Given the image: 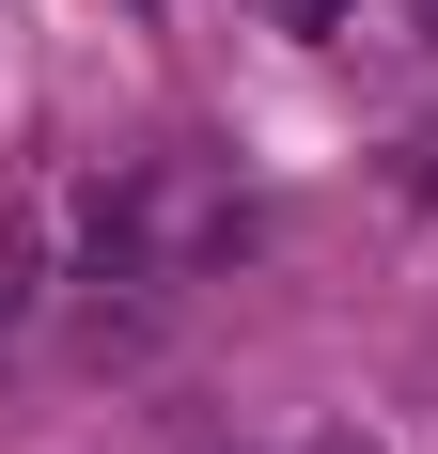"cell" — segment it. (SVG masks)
Returning <instances> with one entry per match:
<instances>
[{"mask_svg": "<svg viewBox=\"0 0 438 454\" xmlns=\"http://www.w3.org/2000/svg\"><path fill=\"white\" fill-rule=\"evenodd\" d=\"M298 454H376V439H360V423H313V439H298Z\"/></svg>", "mask_w": 438, "mask_h": 454, "instance_id": "obj_2", "label": "cell"}, {"mask_svg": "<svg viewBox=\"0 0 438 454\" xmlns=\"http://www.w3.org/2000/svg\"><path fill=\"white\" fill-rule=\"evenodd\" d=\"M266 16H282V32H313V47H329V32H345V16H360V0H266Z\"/></svg>", "mask_w": 438, "mask_h": 454, "instance_id": "obj_1", "label": "cell"}, {"mask_svg": "<svg viewBox=\"0 0 438 454\" xmlns=\"http://www.w3.org/2000/svg\"><path fill=\"white\" fill-rule=\"evenodd\" d=\"M188 454H235V439H188Z\"/></svg>", "mask_w": 438, "mask_h": 454, "instance_id": "obj_4", "label": "cell"}, {"mask_svg": "<svg viewBox=\"0 0 438 454\" xmlns=\"http://www.w3.org/2000/svg\"><path fill=\"white\" fill-rule=\"evenodd\" d=\"M423 188H438V126H423Z\"/></svg>", "mask_w": 438, "mask_h": 454, "instance_id": "obj_3", "label": "cell"}]
</instances>
